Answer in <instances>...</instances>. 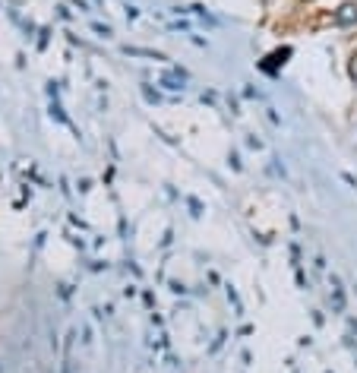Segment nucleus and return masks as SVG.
I'll list each match as a JSON object with an SVG mask.
<instances>
[{
    "label": "nucleus",
    "instance_id": "obj_2",
    "mask_svg": "<svg viewBox=\"0 0 357 373\" xmlns=\"http://www.w3.org/2000/svg\"><path fill=\"white\" fill-rule=\"evenodd\" d=\"M332 307H335V313H342L344 310V291H342V285H338V278H332Z\"/></svg>",
    "mask_w": 357,
    "mask_h": 373
},
{
    "label": "nucleus",
    "instance_id": "obj_1",
    "mask_svg": "<svg viewBox=\"0 0 357 373\" xmlns=\"http://www.w3.org/2000/svg\"><path fill=\"white\" fill-rule=\"evenodd\" d=\"M357 22V3H342L335 10V26H354Z\"/></svg>",
    "mask_w": 357,
    "mask_h": 373
},
{
    "label": "nucleus",
    "instance_id": "obj_4",
    "mask_svg": "<svg viewBox=\"0 0 357 373\" xmlns=\"http://www.w3.org/2000/svg\"><path fill=\"white\" fill-rule=\"evenodd\" d=\"M348 70H351V79H357V54L351 57V63H348Z\"/></svg>",
    "mask_w": 357,
    "mask_h": 373
},
{
    "label": "nucleus",
    "instance_id": "obj_3",
    "mask_svg": "<svg viewBox=\"0 0 357 373\" xmlns=\"http://www.w3.org/2000/svg\"><path fill=\"white\" fill-rule=\"evenodd\" d=\"M127 54H139V57H152V61H165V54H158V51H145V48H124Z\"/></svg>",
    "mask_w": 357,
    "mask_h": 373
}]
</instances>
